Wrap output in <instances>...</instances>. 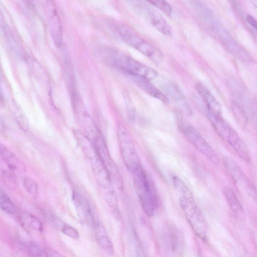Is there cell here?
<instances>
[{
  "instance_id": "obj_1",
  "label": "cell",
  "mask_w": 257,
  "mask_h": 257,
  "mask_svg": "<svg viewBox=\"0 0 257 257\" xmlns=\"http://www.w3.org/2000/svg\"><path fill=\"white\" fill-rule=\"evenodd\" d=\"M75 138L91 166L102 189L105 199L111 210L118 208L114 186L92 141L81 131L75 130Z\"/></svg>"
},
{
  "instance_id": "obj_2",
  "label": "cell",
  "mask_w": 257,
  "mask_h": 257,
  "mask_svg": "<svg viewBox=\"0 0 257 257\" xmlns=\"http://www.w3.org/2000/svg\"><path fill=\"white\" fill-rule=\"evenodd\" d=\"M173 182L179 197V204L194 232L205 240L207 228L206 221L187 185L179 178L174 176Z\"/></svg>"
},
{
  "instance_id": "obj_3",
  "label": "cell",
  "mask_w": 257,
  "mask_h": 257,
  "mask_svg": "<svg viewBox=\"0 0 257 257\" xmlns=\"http://www.w3.org/2000/svg\"><path fill=\"white\" fill-rule=\"evenodd\" d=\"M103 57L109 65L130 75L143 77L150 81L158 75L152 68L118 51L106 49L103 52Z\"/></svg>"
},
{
  "instance_id": "obj_4",
  "label": "cell",
  "mask_w": 257,
  "mask_h": 257,
  "mask_svg": "<svg viewBox=\"0 0 257 257\" xmlns=\"http://www.w3.org/2000/svg\"><path fill=\"white\" fill-rule=\"evenodd\" d=\"M131 173L141 206L145 214L151 217L156 211L157 203L147 174L142 165Z\"/></svg>"
},
{
  "instance_id": "obj_5",
  "label": "cell",
  "mask_w": 257,
  "mask_h": 257,
  "mask_svg": "<svg viewBox=\"0 0 257 257\" xmlns=\"http://www.w3.org/2000/svg\"><path fill=\"white\" fill-rule=\"evenodd\" d=\"M116 33L125 43L143 54L154 62L159 64L163 55L157 47L142 39L135 32L123 25L115 27Z\"/></svg>"
},
{
  "instance_id": "obj_6",
  "label": "cell",
  "mask_w": 257,
  "mask_h": 257,
  "mask_svg": "<svg viewBox=\"0 0 257 257\" xmlns=\"http://www.w3.org/2000/svg\"><path fill=\"white\" fill-rule=\"evenodd\" d=\"M178 127L186 139L213 164L217 165L218 157L215 151L200 133L181 117H178Z\"/></svg>"
},
{
  "instance_id": "obj_7",
  "label": "cell",
  "mask_w": 257,
  "mask_h": 257,
  "mask_svg": "<svg viewBox=\"0 0 257 257\" xmlns=\"http://www.w3.org/2000/svg\"><path fill=\"white\" fill-rule=\"evenodd\" d=\"M117 136L122 160L132 172L141 164L133 140L127 128L121 123L118 124Z\"/></svg>"
},
{
  "instance_id": "obj_8",
  "label": "cell",
  "mask_w": 257,
  "mask_h": 257,
  "mask_svg": "<svg viewBox=\"0 0 257 257\" xmlns=\"http://www.w3.org/2000/svg\"><path fill=\"white\" fill-rule=\"evenodd\" d=\"M96 151L106 170L111 180L117 189L121 190L123 188V181L119 170L112 159L105 142L99 133L92 141Z\"/></svg>"
},
{
  "instance_id": "obj_9",
  "label": "cell",
  "mask_w": 257,
  "mask_h": 257,
  "mask_svg": "<svg viewBox=\"0 0 257 257\" xmlns=\"http://www.w3.org/2000/svg\"><path fill=\"white\" fill-rule=\"evenodd\" d=\"M225 168L233 180L239 185L253 199L257 200V188L243 172L235 161L225 157L223 159Z\"/></svg>"
},
{
  "instance_id": "obj_10",
  "label": "cell",
  "mask_w": 257,
  "mask_h": 257,
  "mask_svg": "<svg viewBox=\"0 0 257 257\" xmlns=\"http://www.w3.org/2000/svg\"><path fill=\"white\" fill-rule=\"evenodd\" d=\"M1 157L8 170L17 176H23L26 172V166L13 152L5 145H1Z\"/></svg>"
},
{
  "instance_id": "obj_11",
  "label": "cell",
  "mask_w": 257,
  "mask_h": 257,
  "mask_svg": "<svg viewBox=\"0 0 257 257\" xmlns=\"http://www.w3.org/2000/svg\"><path fill=\"white\" fill-rule=\"evenodd\" d=\"M72 199L80 220L84 223L93 226L95 220L93 218L87 200L80 194L76 192L73 193Z\"/></svg>"
},
{
  "instance_id": "obj_12",
  "label": "cell",
  "mask_w": 257,
  "mask_h": 257,
  "mask_svg": "<svg viewBox=\"0 0 257 257\" xmlns=\"http://www.w3.org/2000/svg\"><path fill=\"white\" fill-rule=\"evenodd\" d=\"M142 9L155 29L166 36H172L173 31L171 26L160 13L147 5L143 6Z\"/></svg>"
},
{
  "instance_id": "obj_13",
  "label": "cell",
  "mask_w": 257,
  "mask_h": 257,
  "mask_svg": "<svg viewBox=\"0 0 257 257\" xmlns=\"http://www.w3.org/2000/svg\"><path fill=\"white\" fill-rule=\"evenodd\" d=\"M162 87L165 92L166 96L170 98L178 108L188 116L191 115L192 111L182 93L173 84L165 82Z\"/></svg>"
},
{
  "instance_id": "obj_14",
  "label": "cell",
  "mask_w": 257,
  "mask_h": 257,
  "mask_svg": "<svg viewBox=\"0 0 257 257\" xmlns=\"http://www.w3.org/2000/svg\"><path fill=\"white\" fill-rule=\"evenodd\" d=\"M196 89L206 105L208 114L222 116L221 105L209 90L201 83L196 84Z\"/></svg>"
},
{
  "instance_id": "obj_15",
  "label": "cell",
  "mask_w": 257,
  "mask_h": 257,
  "mask_svg": "<svg viewBox=\"0 0 257 257\" xmlns=\"http://www.w3.org/2000/svg\"><path fill=\"white\" fill-rule=\"evenodd\" d=\"M131 79L139 88L150 95L168 103L169 99L161 91L151 83L150 80L139 76L131 75Z\"/></svg>"
},
{
  "instance_id": "obj_16",
  "label": "cell",
  "mask_w": 257,
  "mask_h": 257,
  "mask_svg": "<svg viewBox=\"0 0 257 257\" xmlns=\"http://www.w3.org/2000/svg\"><path fill=\"white\" fill-rule=\"evenodd\" d=\"M96 238L101 248L107 254H112L114 248L103 224L98 220H95L93 226Z\"/></svg>"
},
{
  "instance_id": "obj_17",
  "label": "cell",
  "mask_w": 257,
  "mask_h": 257,
  "mask_svg": "<svg viewBox=\"0 0 257 257\" xmlns=\"http://www.w3.org/2000/svg\"><path fill=\"white\" fill-rule=\"evenodd\" d=\"M208 118L218 135L227 143L230 137L235 131L223 118L222 116L208 114Z\"/></svg>"
},
{
  "instance_id": "obj_18",
  "label": "cell",
  "mask_w": 257,
  "mask_h": 257,
  "mask_svg": "<svg viewBox=\"0 0 257 257\" xmlns=\"http://www.w3.org/2000/svg\"><path fill=\"white\" fill-rule=\"evenodd\" d=\"M224 193L233 215L239 220H243L245 212L234 191L230 187H226Z\"/></svg>"
},
{
  "instance_id": "obj_19",
  "label": "cell",
  "mask_w": 257,
  "mask_h": 257,
  "mask_svg": "<svg viewBox=\"0 0 257 257\" xmlns=\"http://www.w3.org/2000/svg\"><path fill=\"white\" fill-rule=\"evenodd\" d=\"M47 17L49 20L50 29L53 40L57 46H61L62 44V28L57 11L53 7L51 8V12H48Z\"/></svg>"
},
{
  "instance_id": "obj_20",
  "label": "cell",
  "mask_w": 257,
  "mask_h": 257,
  "mask_svg": "<svg viewBox=\"0 0 257 257\" xmlns=\"http://www.w3.org/2000/svg\"><path fill=\"white\" fill-rule=\"evenodd\" d=\"M20 221L26 228L37 231L43 230V224L41 220L35 215L27 212H23L19 216Z\"/></svg>"
},
{
  "instance_id": "obj_21",
  "label": "cell",
  "mask_w": 257,
  "mask_h": 257,
  "mask_svg": "<svg viewBox=\"0 0 257 257\" xmlns=\"http://www.w3.org/2000/svg\"><path fill=\"white\" fill-rule=\"evenodd\" d=\"M0 205L3 211L9 214L16 212V207L7 193L2 189L0 191Z\"/></svg>"
},
{
  "instance_id": "obj_22",
  "label": "cell",
  "mask_w": 257,
  "mask_h": 257,
  "mask_svg": "<svg viewBox=\"0 0 257 257\" xmlns=\"http://www.w3.org/2000/svg\"><path fill=\"white\" fill-rule=\"evenodd\" d=\"M23 245L31 257H48L46 250L34 242L26 243Z\"/></svg>"
},
{
  "instance_id": "obj_23",
  "label": "cell",
  "mask_w": 257,
  "mask_h": 257,
  "mask_svg": "<svg viewBox=\"0 0 257 257\" xmlns=\"http://www.w3.org/2000/svg\"><path fill=\"white\" fill-rule=\"evenodd\" d=\"M1 177L4 183L8 188L15 190L17 188V176L9 170H2Z\"/></svg>"
},
{
  "instance_id": "obj_24",
  "label": "cell",
  "mask_w": 257,
  "mask_h": 257,
  "mask_svg": "<svg viewBox=\"0 0 257 257\" xmlns=\"http://www.w3.org/2000/svg\"><path fill=\"white\" fill-rule=\"evenodd\" d=\"M23 184L30 195L35 199L38 198L39 194V187L34 180L31 178L25 177L23 179Z\"/></svg>"
},
{
  "instance_id": "obj_25",
  "label": "cell",
  "mask_w": 257,
  "mask_h": 257,
  "mask_svg": "<svg viewBox=\"0 0 257 257\" xmlns=\"http://www.w3.org/2000/svg\"><path fill=\"white\" fill-rule=\"evenodd\" d=\"M147 2L159 9L166 15L168 16L171 15L172 13V8L167 2L164 1H150Z\"/></svg>"
},
{
  "instance_id": "obj_26",
  "label": "cell",
  "mask_w": 257,
  "mask_h": 257,
  "mask_svg": "<svg viewBox=\"0 0 257 257\" xmlns=\"http://www.w3.org/2000/svg\"><path fill=\"white\" fill-rule=\"evenodd\" d=\"M60 229L64 234L72 238L77 239L79 237V233L77 230L69 225L63 224Z\"/></svg>"
},
{
  "instance_id": "obj_27",
  "label": "cell",
  "mask_w": 257,
  "mask_h": 257,
  "mask_svg": "<svg viewBox=\"0 0 257 257\" xmlns=\"http://www.w3.org/2000/svg\"><path fill=\"white\" fill-rule=\"evenodd\" d=\"M245 20L246 22L257 31V20L249 15L246 16Z\"/></svg>"
},
{
  "instance_id": "obj_28",
  "label": "cell",
  "mask_w": 257,
  "mask_h": 257,
  "mask_svg": "<svg viewBox=\"0 0 257 257\" xmlns=\"http://www.w3.org/2000/svg\"><path fill=\"white\" fill-rule=\"evenodd\" d=\"M45 250L48 257H65L54 249L48 248Z\"/></svg>"
},
{
  "instance_id": "obj_29",
  "label": "cell",
  "mask_w": 257,
  "mask_h": 257,
  "mask_svg": "<svg viewBox=\"0 0 257 257\" xmlns=\"http://www.w3.org/2000/svg\"><path fill=\"white\" fill-rule=\"evenodd\" d=\"M252 5L257 10V1H251Z\"/></svg>"
}]
</instances>
